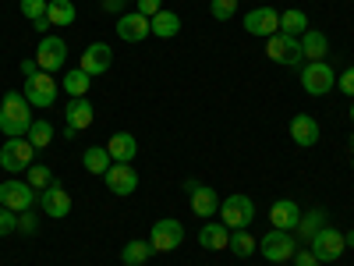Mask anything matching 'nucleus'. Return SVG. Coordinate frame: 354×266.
Returning a JSON list of instances; mask_svg holds the SVG:
<instances>
[{"label": "nucleus", "instance_id": "0eeeda50", "mask_svg": "<svg viewBox=\"0 0 354 266\" xmlns=\"http://www.w3.org/2000/svg\"><path fill=\"white\" fill-rule=\"evenodd\" d=\"M21 93H25V100L32 107H53L57 103V78L50 71H36V75L25 78Z\"/></svg>", "mask_w": 354, "mask_h": 266}, {"label": "nucleus", "instance_id": "bb28decb", "mask_svg": "<svg viewBox=\"0 0 354 266\" xmlns=\"http://www.w3.org/2000/svg\"><path fill=\"white\" fill-rule=\"evenodd\" d=\"M280 33H283V36H298V39H301V36L308 33V15H305L301 8L283 11V15H280Z\"/></svg>", "mask_w": 354, "mask_h": 266}, {"label": "nucleus", "instance_id": "4c0bfd02", "mask_svg": "<svg viewBox=\"0 0 354 266\" xmlns=\"http://www.w3.org/2000/svg\"><path fill=\"white\" fill-rule=\"evenodd\" d=\"M135 4H138V15H145V18H153V15L163 11V0H135Z\"/></svg>", "mask_w": 354, "mask_h": 266}, {"label": "nucleus", "instance_id": "473e14b6", "mask_svg": "<svg viewBox=\"0 0 354 266\" xmlns=\"http://www.w3.org/2000/svg\"><path fill=\"white\" fill-rule=\"evenodd\" d=\"M25 181L32 185L36 192H43V188H50V185H53V170H50L46 163H32V167L25 170Z\"/></svg>", "mask_w": 354, "mask_h": 266}, {"label": "nucleus", "instance_id": "a211bd4d", "mask_svg": "<svg viewBox=\"0 0 354 266\" xmlns=\"http://www.w3.org/2000/svg\"><path fill=\"white\" fill-rule=\"evenodd\" d=\"M149 33H153V28H149V18L138 15V11L117 18V36H121L124 43H142V39H149Z\"/></svg>", "mask_w": 354, "mask_h": 266}, {"label": "nucleus", "instance_id": "f03ea898", "mask_svg": "<svg viewBox=\"0 0 354 266\" xmlns=\"http://www.w3.org/2000/svg\"><path fill=\"white\" fill-rule=\"evenodd\" d=\"M220 220L230 227V231H248V224L255 220V202L241 192H234L220 202Z\"/></svg>", "mask_w": 354, "mask_h": 266}, {"label": "nucleus", "instance_id": "b1692460", "mask_svg": "<svg viewBox=\"0 0 354 266\" xmlns=\"http://www.w3.org/2000/svg\"><path fill=\"white\" fill-rule=\"evenodd\" d=\"M75 18H78V8L71 4V0H50L46 4V21L50 25L68 28V25H75Z\"/></svg>", "mask_w": 354, "mask_h": 266}, {"label": "nucleus", "instance_id": "dca6fc26", "mask_svg": "<svg viewBox=\"0 0 354 266\" xmlns=\"http://www.w3.org/2000/svg\"><path fill=\"white\" fill-rule=\"evenodd\" d=\"M188 188H192V213L198 220H213V213H220V195L209 185H195V181H188Z\"/></svg>", "mask_w": 354, "mask_h": 266}, {"label": "nucleus", "instance_id": "ddd939ff", "mask_svg": "<svg viewBox=\"0 0 354 266\" xmlns=\"http://www.w3.org/2000/svg\"><path fill=\"white\" fill-rule=\"evenodd\" d=\"M103 181H106V188L113 192V195H131L135 188H138V170L131 167V163H110V170L103 174Z\"/></svg>", "mask_w": 354, "mask_h": 266}, {"label": "nucleus", "instance_id": "39448f33", "mask_svg": "<svg viewBox=\"0 0 354 266\" xmlns=\"http://www.w3.org/2000/svg\"><path fill=\"white\" fill-rule=\"evenodd\" d=\"M301 85L308 96H326L330 89H337V71L326 61H308L301 68Z\"/></svg>", "mask_w": 354, "mask_h": 266}, {"label": "nucleus", "instance_id": "a19ab883", "mask_svg": "<svg viewBox=\"0 0 354 266\" xmlns=\"http://www.w3.org/2000/svg\"><path fill=\"white\" fill-rule=\"evenodd\" d=\"M21 71H25V78H28V75L39 71V64H36V61H21Z\"/></svg>", "mask_w": 354, "mask_h": 266}, {"label": "nucleus", "instance_id": "79ce46f5", "mask_svg": "<svg viewBox=\"0 0 354 266\" xmlns=\"http://www.w3.org/2000/svg\"><path fill=\"white\" fill-rule=\"evenodd\" d=\"M117 4H121V0H103V8H106V11H117Z\"/></svg>", "mask_w": 354, "mask_h": 266}, {"label": "nucleus", "instance_id": "c9c22d12", "mask_svg": "<svg viewBox=\"0 0 354 266\" xmlns=\"http://www.w3.org/2000/svg\"><path fill=\"white\" fill-rule=\"evenodd\" d=\"M11 231H18V213L8 210V206H0V238L11 234Z\"/></svg>", "mask_w": 354, "mask_h": 266}, {"label": "nucleus", "instance_id": "f257e3e1", "mask_svg": "<svg viewBox=\"0 0 354 266\" xmlns=\"http://www.w3.org/2000/svg\"><path fill=\"white\" fill-rule=\"evenodd\" d=\"M28 128H32V103L25 100V93H11L0 103V132L4 139H25Z\"/></svg>", "mask_w": 354, "mask_h": 266}, {"label": "nucleus", "instance_id": "1a4fd4ad", "mask_svg": "<svg viewBox=\"0 0 354 266\" xmlns=\"http://www.w3.org/2000/svg\"><path fill=\"white\" fill-rule=\"evenodd\" d=\"M181 242H185V227H181V220H174V217L156 220L153 231H149V245L156 252H174V249H181Z\"/></svg>", "mask_w": 354, "mask_h": 266}, {"label": "nucleus", "instance_id": "423d86ee", "mask_svg": "<svg viewBox=\"0 0 354 266\" xmlns=\"http://www.w3.org/2000/svg\"><path fill=\"white\" fill-rule=\"evenodd\" d=\"M259 252L262 259H270V263H290L294 252H298V242L290 238V231H270V234H262V242H259Z\"/></svg>", "mask_w": 354, "mask_h": 266}, {"label": "nucleus", "instance_id": "72a5a7b5", "mask_svg": "<svg viewBox=\"0 0 354 266\" xmlns=\"http://www.w3.org/2000/svg\"><path fill=\"white\" fill-rule=\"evenodd\" d=\"M25 139L32 142V150H46V145L53 142V125L50 121H32V128H28Z\"/></svg>", "mask_w": 354, "mask_h": 266}, {"label": "nucleus", "instance_id": "7ed1b4c3", "mask_svg": "<svg viewBox=\"0 0 354 266\" xmlns=\"http://www.w3.org/2000/svg\"><path fill=\"white\" fill-rule=\"evenodd\" d=\"M266 57L277 64H287V68H305V53H301V39L298 36H270L266 39Z\"/></svg>", "mask_w": 354, "mask_h": 266}, {"label": "nucleus", "instance_id": "6ab92c4d", "mask_svg": "<svg viewBox=\"0 0 354 266\" xmlns=\"http://www.w3.org/2000/svg\"><path fill=\"white\" fill-rule=\"evenodd\" d=\"M93 117H96V110H93V103H88L85 96H71V100L64 103V121H68L71 132L93 128Z\"/></svg>", "mask_w": 354, "mask_h": 266}, {"label": "nucleus", "instance_id": "9b49d317", "mask_svg": "<svg viewBox=\"0 0 354 266\" xmlns=\"http://www.w3.org/2000/svg\"><path fill=\"white\" fill-rule=\"evenodd\" d=\"M32 202H36V188L28 185V181H18V177H8V181L0 185V206H8V210H15V213H25V210H32Z\"/></svg>", "mask_w": 354, "mask_h": 266}, {"label": "nucleus", "instance_id": "a878e982", "mask_svg": "<svg viewBox=\"0 0 354 266\" xmlns=\"http://www.w3.org/2000/svg\"><path fill=\"white\" fill-rule=\"evenodd\" d=\"M110 163H113V160H110V153H106V145H88V150L82 153V167H85L88 174H100V177H103V174L110 170Z\"/></svg>", "mask_w": 354, "mask_h": 266}, {"label": "nucleus", "instance_id": "4468645a", "mask_svg": "<svg viewBox=\"0 0 354 266\" xmlns=\"http://www.w3.org/2000/svg\"><path fill=\"white\" fill-rule=\"evenodd\" d=\"M39 206H43V213L46 217H53V220H64L68 213H71V195H68V188L64 185H50V188H43L39 192Z\"/></svg>", "mask_w": 354, "mask_h": 266}, {"label": "nucleus", "instance_id": "f704fd0d", "mask_svg": "<svg viewBox=\"0 0 354 266\" xmlns=\"http://www.w3.org/2000/svg\"><path fill=\"white\" fill-rule=\"evenodd\" d=\"M209 15L216 21H230L234 15H238V0H209Z\"/></svg>", "mask_w": 354, "mask_h": 266}, {"label": "nucleus", "instance_id": "9d476101", "mask_svg": "<svg viewBox=\"0 0 354 266\" xmlns=\"http://www.w3.org/2000/svg\"><path fill=\"white\" fill-rule=\"evenodd\" d=\"M308 249H312V256H315L319 263H337V259L344 256L347 242H344V234H340L337 227H322L315 238L308 242Z\"/></svg>", "mask_w": 354, "mask_h": 266}, {"label": "nucleus", "instance_id": "2eb2a0df", "mask_svg": "<svg viewBox=\"0 0 354 266\" xmlns=\"http://www.w3.org/2000/svg\"><path fill=\"white\" fill-rule=\"evenodd\" d=\"M110 64H113V50L106 46V43H88L85 50H82V71L85 75H103V71H110Z\"/></svg>", "mask_w": 354, "mask_h": 266}, {"label": "nucleus", "instance_id": "c03bdc74", "mask_svg": "<svg viewBox=\"0 0 354 266\" xmlns=\"http://www.w3.org/2000/svg\"><path fill=\"white\" fill-rule=\"evenodd\" d=\"M347 114H351V125H354V100H351V110Z\"/></svg>", "mask_w": 354, "mask_h": 266}, {"label": "nucleus", "instance_id": "49530a36", "mask_svg": "<svg viewBox=\"0 0 354 266\" xmlns=\"http://www.w3.org/2000/svg\"><path fill=\"white\" fill-rule=\"evenodd\" d=\"M351 167H354V153H351Z\"/></svg>", "mask_w": 354, "mask_h": 266}, {"label": "nucleus", "instance_id": "c85d7f7f", "mask_svg": "<svg viewBox=\"0 0 354 266\" xmlns=\"http://www.w3.org/2000/svg\"><path fill=\"white\" fill-rule=\"evenodd\" d=\"M46 4H50V0H21V4H18L21 15L32 21L36 33H46V28H50V21H46Z\"/></svg>", "mask_w": 354, "mask_h": 266}, {"label": "nucleus", "instance_id": "37998d69", "mask_svg": "<svg viewBox=\"0 0 354 266\" xmlns=\"http://www.w3.org/2000/svg\"><path fill=\"white\" fill-rule=\"evenodd\" d=\"M344 242H347V249H354V231H347V234H344Z\"/></svg>", "mask_w": 354, "mask_h": 266}, {"label": "nucleus", "instance_id": "aec40b11", "mask_svg": "<svg viewBox=\"0 0 354 266\" xmlns=\"http://www.w3.org/2000/svg\"><path fill=\"white\" fill-rule=\"evenodd\" d=\"M290 139H294V145H301V150H312L319 142V121L312 114H294L290 117Z\"/></svg>", "mask_w": 354, "mask_h": 266}, {"label": "nucleus", "instance_id": "cd10ccee", "mask_svg": "<svg viewBox=\"0 0 354 266\" xmlns=\"http://www.w3.org/2000/svg\"><path fill=\"white\" fill-rule=\"evenodd\" d=\"M149 256H156V249L149 242H142V238H135V242H128L121 249V263L124 266H142V263H149Z\"/></svg>", "mask_w": 354, "mask_h": 266}, {"label": "nucleus", "instance_id": "c756f323", "mask_svg": "<svg viewBox=\"0 0 354 266\" xmlns=\"http://www.w3.org/2000/svg\"><path fill=\"white\" fill-rule=\"evenodd\" d=\"M88 89H93V75H85L82 68L64 71V93H68V96H85Z\"/></svg>", "mask_w": 354, "mask_h": 266}, {"label": "nucleus", "instance_id": "a18cd8bd", "mask_svg": "<svg viewBox=\"0 0 354 266\" xmlns=\"http://www.w3.org/2000/svg\"><path fill=\"white\" fill-rule=\"evenodd\" d=\"M351 153H354V135H351Z\"/></svg>", "mask_w": 354, "mask_h": 266}, {"label": "nucleus", "instance_id": "f3484780", "mask_svg": "<svg viewBox=\"0 0 354 266\" xmlns=\"http://www.w3.org/2000/svg\"><path fill=\"white\" fill-rule=\"evenodd\" d=\"M270 224H273L277 231H298V224H301V206L294 202V199H277V202L270 206Z\"/></svg>", "mask_w": 354, "mask_h": 266}, {"label": "nucleus", "instance_id": "58836bf2", "mask_svg": "<svg viewBox=\"0 0 354 266\" xmlns=\"http://www.w3.org/2000/svg\"><path fill=\"white\" fill-rule=\"evenodd\" d=\"M18 231H25V234H36V231H39V220L25 210V213H18Z\"/></svg>", "mask_w": 354, "mask_h": 266}, {"label": "nucleus", "instance_id": "f8f14e48", "mask_svg": "<svg viewBox=\"0 0 354 266\" xmlns=\"http://www.w3.org/2000/svg\"><path fill=\"white\" fill-rule=\"evenodd\" d=\"M245 33L248 36H262V39H270L280 33V11H273L270 4H262V8H252L245 15Z\"/></svg>", "mask_w": 354, "mask_h": 266}, {"label": "nucleus", "instance_id": "7c9ffc66", "mask_svg": "<svg viewBox=\"0 0 354 266\" xmlns=\"http://www.w3.org/2000/svg\"><path fill=\"white\" fill-rule=\"evenodd\" d=\"M326 227V210H312V213H301V224H298V234L305 242H312L315 234Z\"/></svg>", "mask_w": 354, "mask_h": 266}, {"label": "nucleus", "instance_id": "5701e85b", "mask_svg": "<svg viewBox=\"0 0 354 266\" xmlns=\"http://www.w3.org/2000/svg\"><path fill=\"white\" fill-rule=\"evenodd\" d=\"M301 53H305V61H326V53H330V39H326V33H319V28H308V33L301 36Z\"/></svg>", "mask_w": 354, "mask_h": 266}, {"label": "nucleus", "instance_id": "2f4dec72", "mask_svg": "<svg viewBox=\"0 0 354 266\" xmlns=\"http://www.w3.org/2000/svg\"><path fill=\"white\" fill-rule=\"evenodd\" d=\"M238 259H248V256H255V249H259V242L252 238L248 231H230V245H227Z\"/></svg>", "mask_w": 354, "mask_h": 266}, {"label": "nucleus", "instance_id": "393cba45", "mask_svg": "<svg viewBox=\"0 0 354 266\" xmlns=\"http://www.w3.org/2000/svg\"><path fill=\"white\" fill-rule=\"evenodd\" d=\"M149 28H153V36H160V39H174L177 33H181V18H177L174 11H160V15H153L149 18Z\"/></svg>", "mask_w": 354, "mask_h": 266}, {"label": "nucleus", "instance_id": "20e7f679", "mask_svg": "<svg viewBox=\"0 0 354 266\" xmlns=\"http://www.w3.org/2000/svg\"><path fill=\"white\" fill-rule=\"evenodd\" d=\"M36 163V150L28 139H4V150H0V167L8 174H25Z\"/></svg>", "mask_w": 354, "mask_h": 266}, {"label": "nucleus", "instance_id": "4be33fe9", "mask_svg": "<svg viewBox=\"0 0 354 266\" xmlns=\"http://www.w3.org/2000/svg\"><path fill=\"white\" fill-rule=\"evenodd\" d=\"M106 153H110L113 163H131L138 157V142H135L131 132H113L110 142H106Z\"/></svg>", "mask_w": 354, "mask_h": 266}, {"label": "nucleus", "instance_id": "412c9836", "mask_svg": "<svg viewBox=\"0 0 354 266\" xmlns=\"http://www.w3.org/2000/svg\"><path fill=\"white\" fill-rule=\"evenodd\" d=\"M198 245L209 249V252H223L230 245V227L223 220H205L198 231Z\"/></svg>", "mask_w": 354, "mask_h": 266}, {"label": "nucleus", "instance_id": "6e6552de", "mask_svg": "<svg viewBox=\"0 0 354 266\" xmlns=\"http://www.w3.org/2000/svg\"><path fill=\"white\" fill-rule=\"evenodd\" d=\"M36 64H39V71H50V75L61 71L68 64V43L61 36H43L36 46Z\"/></svg>", "mask_w": 354, "mask_h": 266}, {"label": "nucleus", "instance_id": "ea45409f", "mask_svg": "<svg viewBox=\"0 0 354 266\" xmlns=\"http://www.w3.org/2000/svg\"><path fill=\"white\" fill-rule=\"evenodd\" d=\"M294 266H319V259L312 256V249H298L294 252Z\"/></svg>", "mask_w": 354, "mask_h": 266}, {"label": "nucleus", "instance_id": "e433bc0d", "mask_svg": "<svg viewBox=\"0 0 354 266\" xmlns=\"http://www.w3.org/2000/svg\"><path fill=\"white\" fill-rule=\"evenodd\" d=\"M337 89H340L344 96H351V100H354V68H347L344 75H337Z\"/></svg>", "mask_w": 354, "mask_h": 266}]
</instances>
